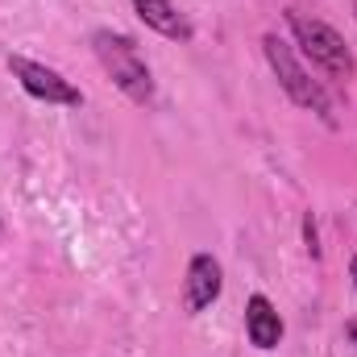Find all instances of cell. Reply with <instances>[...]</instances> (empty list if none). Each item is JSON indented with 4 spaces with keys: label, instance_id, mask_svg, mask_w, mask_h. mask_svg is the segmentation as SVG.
<instances>
[{
    "label": "cell",
    "instance_id": "10",
    "mask_svg": "<svg viewBox=\"0 0 357 357\" xmlns=\"http://www.w3.org/2000/svg\"><path fill=\"white\" fill-rule=\"evenodd\" d=\"M349 274H354V282H357V258H354V262H349Z\"/></svg>",
    "mask_w": 357,
    "mask_h": 357
},
{
    "label": "cell",
    "instance_id": "4",
    "mask_svg": "<svg viewBox=\"0 0 357 357\" xmlns=\"http://www.w3.org/2000/svg\"><path fill=\"white\" fill-rule=\"evenodd\" d=\"M8 71H13V79L29 91L33 100L63 104V108H79L84 104V91L75 88L71 79H63L54 67H46V63H33L25 54H8Z\"/></svg>",
    "mask_w": 357,
    "mask_h": 357
},
{
    "label": "cell",
    "instance_id": "8",
    "mask_svg": "<svg viewBox=\"0 0 357 357\" xmlns=\"http://www.w3.org/2000/svg\"><path fill=\"white\" fill-rule=\"evenodd\" d=\"M303 241H307V254L320 262V233H316V216L303 212Z\"/></svg>",
    "mask_w": 357,
    "mask_h": 357
},
{
    "label": "cell",
    "instance_id": "9",
    "mask_svg": "<svg viewBox=\"0 0 357 357\" xmlns=\"http://www.w3.org/2000/svg\"><path fill=\"white\" fill-rule=\"evenodd\" d=\"M345 341H349V345H357V316L345 324Z\"/></svg>",
    "mask_w": 357,
    "mask_h": 357
},
{
    "label": "cell",
    "instance_id": "5",
    "mask_svg": "<svg viewBox=\"0 0 357 357\" xmlns=\"http://www.w3.org/2000/svg\"><path fill=\"white\" fill-rule=\"evenodd\" d=\"M220 287H225V270L212 254H191L187 274H183V312L187 316H199L208 312L216 299H220Z\"/></svg>",
    "mask_w": 357,
    "mask_h": 357
},
{
    "label": "cell",
    "instance_id": "3",
    "mask_svg": "<svg viewBox=\"0 0 357 357\" xmlns=\"http://www.w3.org/2000/svg\"><path fill=\"white\" fill-rule=\"evenodd\" d=\"M262 54H266L278 88L287 91L299 108H307V112H316L320 121L333 125V100H328V91H324L320 79H312V71H303V63L295 59L291 42H282L278 33H266V38H262Z\"/></svg>",
    "mask_w": 357,
    "mask_h": 357
},
{
    "label": "cell",
    "instance_id": "1",
    "mask_svg": "<svg viewBox=\"0 0 357 357\" xmlns=\"http://www.w3.org/2000/svg\"><path fill=\"white\" fill-rule=\"evenodd\" d=\"M91 50H96L100 67L108 71V79L125 91L133 104H150L154 100V75H150V67H146V59H142V50H137V42L129 33L96 29L91 33Z\"/></svg>",
    "mask_w": 357,
    "mask_h": 357
},
{
    "label": "cell",
    "instance_id": "2",
    "mask_svg": "<svg viewBox=\"0 0 357 357\" xmlns=\"http://www.w3.org/2000/svg\"><path fill=\"white\" fill-rule=\"evenodd\" d=\"M287 25H291V38H295V46L328 75V79H354L357 75V59L354 50L345 46V38L328 25V21H320V17H307V13H287Z\"/></svg>",
    "mask_w": 357,
    "mask_h": 357
},
{
    "label": "cell",
    "instance_id": "7",
    "mask_svg": "<svg viewBox=\"0 0 357 357\" xmlns=\"http://www.w3.org/2000/svg\"><path fill=\"white\" fill-rule=\"evenodd\" d=\"M133 13H137L154 33H162V38H171V42H191V38H195L191 21L178 13L171 0H133Z\"/></svg>",
    "mask_w": 357,
    "mask_h": 357
},
{
    "label": "cell",
    "instance_id": "6",
    "mask_svg": "<svg viewBox=\"0 0 357 357\" xmlns=\"http://www.w3.org/2000/svg\"><path fill=\"white\" fill-rule=\"evenodd\" d=\"M245 337L262 354L278 349V341H282V316L274 312V303H270L266 295H250V303H245Z\"/></svg>",
    "mask_w": 357,
    "mask_h": 357
},
{
    "label": "cell",
    "instance_id": "11",
    "mask_svg": "<svg viewBox=\"0 0 357 357\" xmlns=\"http://www.w3.org/2000/svg\"><path fill=\"white\" fill-rule=\"evenodd\" d=\"M354 13H357V4H354Z\"/></svg>",
    "mask_w": 357,
    "mask_h": 357
}]
</instances>
